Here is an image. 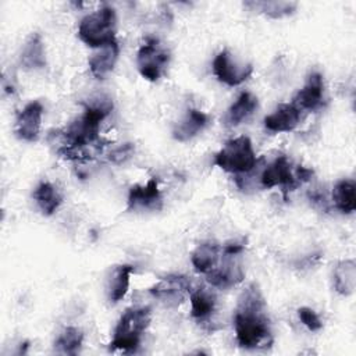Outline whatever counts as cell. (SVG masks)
<instances>
[{
  "label": "cell",
  "mask_w": 356,
  "mask_h": 356,
  "mask_svg": "<svg viewBox=\"0 0 356 356\" xmlns=\"http://www.w3.org/2000/svg\"><path fill=\"white\" fill-rule=\"evenodd\" d=\"M163 193L156 178L146 184H135L128 191L127 210L129 211H157L163 209Z\"/></svg>",
  "instance_id": "obj_10"
},
{
  "label": "cell",
  "mask_w": 356,
  "mask_h": 356,
  "mask_svg": "<svg viewBox=\"0 0 356 356\" xmlns=\"http://www.w3.org/2000/svg\"><path fill=\"white\" fill-rule=\"evenodd\" d=\"M302 118V111L293 103H281L277 108L264 117V128L274 134L293 131Z\"/></svg>",
  "instance_id": "obj_14"
},
{
  "label": "cell",
  "mask_w": 356,
  "mask_h": 356,
  "mask_svg": "<svg viewBox=\"0 0 356 356\" xmlns=\"http://www.w3.org/2000/svg\"><path fill=\"white\" fill-rule=\"evenodd\" d=\"M189 302L191 316L197 321H203L207 320L214 313L217 298L210 288L196 286L192 288L189 292Z\"/></svg>",
  "instance_id": "obj_20"
},
{
  "label": "cell",
  "mask_w": 356,
  "mask_h": 356,
  "mask_svg": "<svg viewBox=\"0 0 356 356\" xmlns=\"http://www.w3.org/2000/svg\"><path fill=\"white\" fill-rule=\"evenodd\" d=\"M214 164L222 171L238 177L252 172L259 164V160L252 140L248 136L241 135L224 143L214 156Z\"/></svg>",
  "instance_id": "obj_5"
},
{
  "label": "cell",
  "mask_w": 356,
  "mask_h": 356,
  "mask_svg": "<svg viewBox=\"0 0 356 356\" xmlns=\"http://www.w3.org/2000/svg\"><path fill=\"white\" fill-rule=\"evenodd\" d=\"M83 343V332L78 327H65L57 339L54 341V348L63 355H76Z\"/></svg>",
  "instance_id": "obj_25"
},
{
  "label": "cell",
  "mask_w": 356,
  "mask_h": 356,
  "mask_svg": "<svg viewBox=\"0 0 356 356\" xmlns=\"http://www.w3.org/2000/svg\"><path fill=\"white\" fill-rule=\"evenodd\" d=\"M120 56L118 42H111L103 47L95 49L88 60L90 74L96 79H104L115 67Z\"/></svg>",
  "instance_id": "obj_16"
},
{
  "label": "cell",
  "mask_w": 356,
  "mask_h": 356,
  "mask_svg": "<svg viewBox=\"0 0 356 356\" xmlns=\"http://www.w3.org/2000/svg\"><path fill=\"white\" fill-rule=\"evenodd\" d=\"M234 330L236 343L243 349H260L273 343L267 305L256 284H249L238 296Z\"/></svg>",
  "instance_id": "obj_1"
},
{
  "label": "cell",
  "mask_w": 356,
  "mask_h": 356,
  "mask_svg": "<svg viewBox=\"0 0 356 356\" xmlns=\"http://www.w3.org/2000/svg\"><path fill=\"white\" fill-rule=\"evenodd\" d=\"M332 203L342 214H350L356 209V185L353 179H341L332 188Z\"/></svg>",
  "instance_id": "obj_24"
},
{
  "label": "cell",
  "mask_w": 356,
  "mask_h": 356,
  "mask_svg": "<svg viewBox=\"0 0 356 356\" xmlns=\"http://www.w3.org/2000/svg\"><path fill=\"white\" fill-rule=\"evenodd\" d=\"M295 168L296 167L292 164L288 156L278 154L267 165H264L259 175V182L266 189L280 186L284 195H286L300 185L296 178Z\"/></svg>",
  "instance_id": "obj_8"
},
{
  "label": "cell",
  "mask_w": 356,
  "mask_h": 356,
  "mask_svg": "<svg viewBox=\"0 0 356 356\" xmlns=\"http://www.w3.org/2000/svg\"><path fill=\"white\" fill-rule=\"evenodd\" d=\"M46 64V46L43 38L40 33L32 32L21 47L19 65L26 71H36L44 68Z\"/></svg>",
  "instance_id": "obj_15"
},
{
  "label": "cell",
  "mask_w": 356,
  "mask_h": 356,
  "mask_svg": "<svg viewBox=\"0 0 356 356\" xmlns=\"http://www.w3.org/2000/svg\"><path fill=\"white\" fill-rule=\"evenodd\" d=\"M300 111H317L324 104V79L317 71L309 74L305 85L292 102Z\"/></svg>",
  "instance_id": "obj_13"
},
{
  "label": "cell",
  "mask_w": 356,
  "mask_h": 356,
  "mask_svg": "<svg viewBox=\"0 0 356 356\" xmlns=\"http://www.w3.org/2000/svg\"><path fill=\"white\" fill-rule=\"evenodd\" d=\"M243 248L245 246L242 243H236V242L222 245V254L218 264L216 266L214 270L206 274L207 282L213 288L229 289L243 281L245 278V268L242 263Z\"/></svg>",
  "instance_id": "obj_6"
},
{
  "label": "cell",
  "mask_w": 356,
  "mask_h": 356,
  "mask_svg": "<svg viewBox=\"0 0 356 356\" xmlns=\"http://www.w3.org/2000/svg\"><path fill=\"white\" fill-rule=\"evenodd\" d=\"M222 254V246L214 241L199 243L191 254L193 268L200 274H209L216 268Z\"/></svg>",
  "instance_id": "obj_19"
},
{
  "label": "cell",
  "mask_w": 356,
  "mask_h": 356,
  "mask_svg": "<svg viewBox=\"0 0 356 356\" xmlns=\"http://www.w3.org/2000/svg\"><path fill=\"white\" fill-rule=\"evenodd\" d=\"M152 321L150 307L147 306H132L128 307L118 318L113 338L108 343L110 350L134 352L140 345L142 335L149 328Z\"/></svg>",
  "instance_id": "obj_3"
},
{
  "label": "cell",
  "mask_w": 356,
  "mask_h": 356,
  "mask_svg": "<svg viewBox=\"0 0 356 356\" xmlns=\"http://www.w3.org/2000/svg\"><path fill=\"white\" fill-rule=\"evenodd\" d=\"M214 76L227 86H238L253 72L250 63H239L228 49L218 51L211 63Z\"/></svg>",
  "instance_id": "obj_9"
},
{
  "label": "cell",
  "mask_w": 356,
  "mask_h": 356,
  "mask_svg": "<svg viewBox=\"0 0 356 356\" xmlns=\"http://www.w3.org/2000/svg\"><path fill=\"white\" fill-rule=\"evenodd\" d=\"M135 268L131 264H120L113 268L106 285L107 298L111 303H118L125 298Z\"/></svg>",
  "instance_id": "obj_21"
},
{
  "label": "cell",
  "mask_w": 356,
  "mask_h": 356,
  "mask_svg": "<svg viewBox=\"0 0 356 356\" xmlns=\"http://www.w3.org/2000/svg\"><path fill=\"white\" fill-rule=\"evenodd\" d=\"M209 124V115L197 108H188L184 117L175 124L172 138L178 142H186L200 134Z\"/></svg>",
  "instance_id": "obj_17"
},
{
  "label": "cell",
  "mask_w": 356,
  "mask_h": 356,
  "mask_svg": "<svg viewBox=\"0 0 356 356\" xmlns=\"http://www.w3.org/2000/svg\"><path fill=\"white\" fill-rule=\"evenodd\" d=\"M257 107H259V100L252 92H248V90L241 92L239 96L235 99V102L228 107L224 115L225 125L228 127L241 125L254 114Z\"/></svg>",
  "instance_id": "obj_18"
},
{
  "label": "cell",
  "mask_w": 356,
  "mask_h": 356,
  "mask_svg": "<svg viewBox=\"0 0 356 356\" xmlns=\"http://www.w3.org/2000/svg\"><path fill=\"white\" fill-rule=\"evenodd\" d=\"M170 50L154 36H147L136 53L139 74L150 82L159 81L170 64Z\"/></svg>",
  "instance_id": "obj_7"
},
{
  "label": "cell",
  "mask_w": 356,
  "mask_h": 356,
  "mask_svg": "<svg viewBox=\"0 0 356 356\" xmlns=\"http://www.w3.org/2000/svg\"><path fill=\"white\" fill-rule=\"evenodd\" d=\"M115 26V10L108 4H103L100 8L86 14L79 21L76 33L81 42H83L86 46L92 49H99L117 40Z\"/></svg>",
  "instance_id": "obj_4"
},
{
  "label": "cell",
  "mask_w": 356,
  "mask_h": 356,
  "mask_svg": "<svg viewBox=\"0 0 356 356\" xmlns=\"http://www.w3.org/2000/svg\"><path fill=\"white\" fill-rule=\"evenodd\" d=\"M298 317L300 323L312 332H317L323 328V321L316 310L307 306H302L298 309Z\"/></svg>",
  "instance_id": "obj_27"
},
{
  "label": "cell",
  "mask_w": 356,
  "mask_h": 356,
  "mask_svg": "<svg viewBox=\"0 0 356 356\" xmlns=\"http://www.w3.org/2000/svg\"><path fill=\"white\" fill-rule=\"evenodd\" d=\"M192 289V282L186 275L168 274L149 288V293L168 306L179 305Z\"/></svg>",
  "instance_id": "obj_11"
},
{
  "label": "cell",
  "mask_w": 356,
  "mask_h": 356,
  "mask_svg": "<svg viewBox=\"0 0 356 356\" xmlns=\"http://www.w3.org/2000/svg\"><path fill=\"white\" fill-rule=\"evenodd\" d=\"M43 111V104L39 100H31L17 113L14 132L18 139L25 142L38 140L42 128Z\"/></svg>",
  "instance_id": "obj_12"
},
{
  "label": "cell",
  "mask_w": 356,
  "mask_h": 356,
  "mask_svg": "<svg viewBox=\"0 0 356 356\" xmlns=\"http://www.w3.org/2000/svg\"><path fill=\"white\" fill-rule=\"evenodd\" d=\"M32 197L44 216L54 214L63 203V195L60 189L49 181L39 182L32 192Z\"/></svg>",
  "instance_id": "obj_22"
},
{
  "label": "cell",
  "mask_w": 356,
  "mask_h": 356,
  "mask_svg": "<svg viewBox=\"0 0 356 356\" xmlns=\"http://www.w3.org/2000/svg\"><path fill=\"white\" fill-rule=\"evenodd\" d=\"M113 110V100L100 96L83 103V113L63 132L64 145L58 150L67 159H81L88 146H93L100 136V125Z\"/></svg>",
  "instance_id": "obj_2"
},
{
  "label": "cell",
  "mask_w": 356,
  "mask_h": 356,
  "mask_svg": "<svg viewBox=\"0 0 356 356\" xmlns=\"http://www.w3.org/2000/svg\"><path fill=\"white\" fill-rule=\"evenodd\" d=\"M134 152H135V147L132 143H124V145L115 147L110 153L108 159H110V161L120 164V163H124L125 160H128L134 154Z\"/></svg>",
  "instance_id": "obj_28"
},
{
  "label": "cell",
  "mask_w": 356,
  "mask_h": 356,
  "mask_svg": "<svg viewBox=\"0 0 356 356\" xmlns=\"http://www.w3.org/2000/svg\"><path fill=\"white\" fill-rule=\"evenodd\" d=\"M245 7H249L252 11H259L270 18H282L286 15H291L296 7L298 3L295 1H246Z\"/></svg>",
  "instance_id": "obj_26"
},
{
  "label": "cell",
  "mask_w": 356,
  "mask_h": 356,
  "mask_svg": "<svg viewBox=\"0 0 356 356\" xmlns=\"http://www.w3.org/2000/svg\"><path fill=\"white\" fill-rule=\"evenodd\" d=\"M334 288L339 295L349 296L355 292L356 286V264L353 259L341 260L332 273Z\"/></svg>",
  "instance_id": "obj_23"
}]
</instances>
